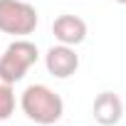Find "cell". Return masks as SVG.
<instances>
[{
    "label": "cell",
    "mask_w": 126,
    "mask_h": 126,
    "mask_svg": "<svg viewBox=\"0 0 126 126\" xmlns=\"http://www.w3.org/2000/svg\"><path fill=\"white\" fill-rule=\"evenodd\" d=\"M20 109L30 121L40 126H54L64 116V101L47 84H30L20 94Z\"/></svg>",
    "instance_id": "1"
},
{
    "label": "cell",
    "mask_w": 126,
    "mask_h": 126,
    "mask_svg": "<svg viewBox=\"0 0 126 126\" xmlns=\"http://www.w3.org/2000/svg\"><path fill=\"white\" fill-rule=\"evenodd\" d=\"M37 59H40L37 45L25 40V37H17V40H13L5 47L3 57H0V74H3L8 82L15 84V82H20L27 74V69L32 64H37Z\"/></svg>",
    "instance_id": "2"
},
{
    "label": "cell",
    "mask_w": 126,
    "mask_h": 126,
    "mask_svg": "<svg viewBox=\"0 0 126 126\" xmlns=\"http://www.w3.org/2000/svg\"><path fill=\"white\" fill-rule=\"evenodd\" d=\"M37 27V10L25 0H0V32L25 37Z\"/></svg>",
    "instance_id": "3"
},
{
    "label": "cell",
    "mask_w": 126,
    "mask_h": 126,
    "mask_svg": "<svg viewBox=\"0 0 126 126\" xmlns=\"http://www.w3.org/2000/svg\"><path fill=\"white\" fill-rule=\"evenodd\" d=\"M45 67L54 79H69L79 69V54L69 45H52L45 54Z\"/></svg>",
    "instance_id": "4"
},
{
    "label": "cell",
    "mask_w": 126,
    "mask_h": 126,
    "mask_svg": "<svg viewBox=\"0 0 126 126\" xmlns=\"http://www.w3.org/2000/svg\"><path fill=\"white\" fill-rule=\"evenodd\" d=\"M52 35L59 45L77 47L87 40V22L79 15H59L52 22Z\"/></svg>",
    "instance_id": "5"
},
{
    "label": "cell",
    "mask_w": 126,
    "mask_h": 126,
    "mask_svg": "<svg viewBox=\"0 0 126 126\" xmlns=\"http://www.w3.org/2000/svg\"><path fill=\"white\" fill-rule=\"evenodd\" d=\"M92 116L99 126H116L124 119V101L114 92H101L96 94L92 104Z\"/></svg>",
    "instance_id": "6"
},
{
    "label": "cell",
    "mask_w": 126,
    "mask_h": 126,
    "mask_svg": "<svg viewBox=\"0 0 126 126\" xmlns=\"http://www.w3.org/2000/svg\"><path fill=\"white\" fill-rule=\"evenodd\" d=\"M15 111V92H13V82H8L0 74V121H8Z\"/></svg>",
    "instance_id": "7"
},
{
    "label": "cell",
    "mask_w": 126,
    "mask_h": 126,
    "mask_svg": "<svg viewBox=\"0 0 126 126\" xmlns=\"http://www.w3.org/2000/svg\"><path fill=\"white\" fill-rule=\"evenodd\" d=\"M116 3H119V5H126V0H116Z\"/></svg>",
    "instance_id": "8"
}]
</instances>
